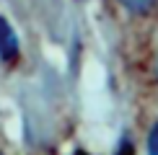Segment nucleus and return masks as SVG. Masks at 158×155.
Instances as JSON below:
<instances>
[{
	"label": "nucleus",
	"mask_w": 158,
	"mask_h": 155,
	"mask_svg": "<svg viewBox=\"0 0 158 155\" xmlns=\"http://www.w3.org/2000/svg\"><path fill=\"white\" fill-rule=\"evenodd\" d=\"M18 54V39H16V31L13 26L0 16V57L3 60H13Z\"/></svg>",
	"instance_id": "f257e3e1"
},
{
	"label": "nucleus",
	"mask_w": 158,
	"mask_h": 155,
	"mask_svg": "<svg viewBox=\"0 0 158 155\" xmlns=\"http://www.w3.org/2000/svg\"><path fill=\"white\" fill-rule=\"evenodd\" d=\"M119 3L124 5V8H130L132 13H148L150 8H153L156 0H119Z\"/></svg>",
	"instance_id": "f03ea898"
},
{
	"label": "nucleus",
	"mask_w": 158,
	"mask_h": 155,
	"mask_svg": "<svg viewBox=\"0 0 158 155\" xmlns=\"http://www.w3.org/2000/svg\"><path fill=\"white\" fill-rule=\"evenodd\" d=\"M148 155H158V124L148 134Z\"/></svg>",
	"instance_id": "7ed1b4c3"
}]
</instances>
